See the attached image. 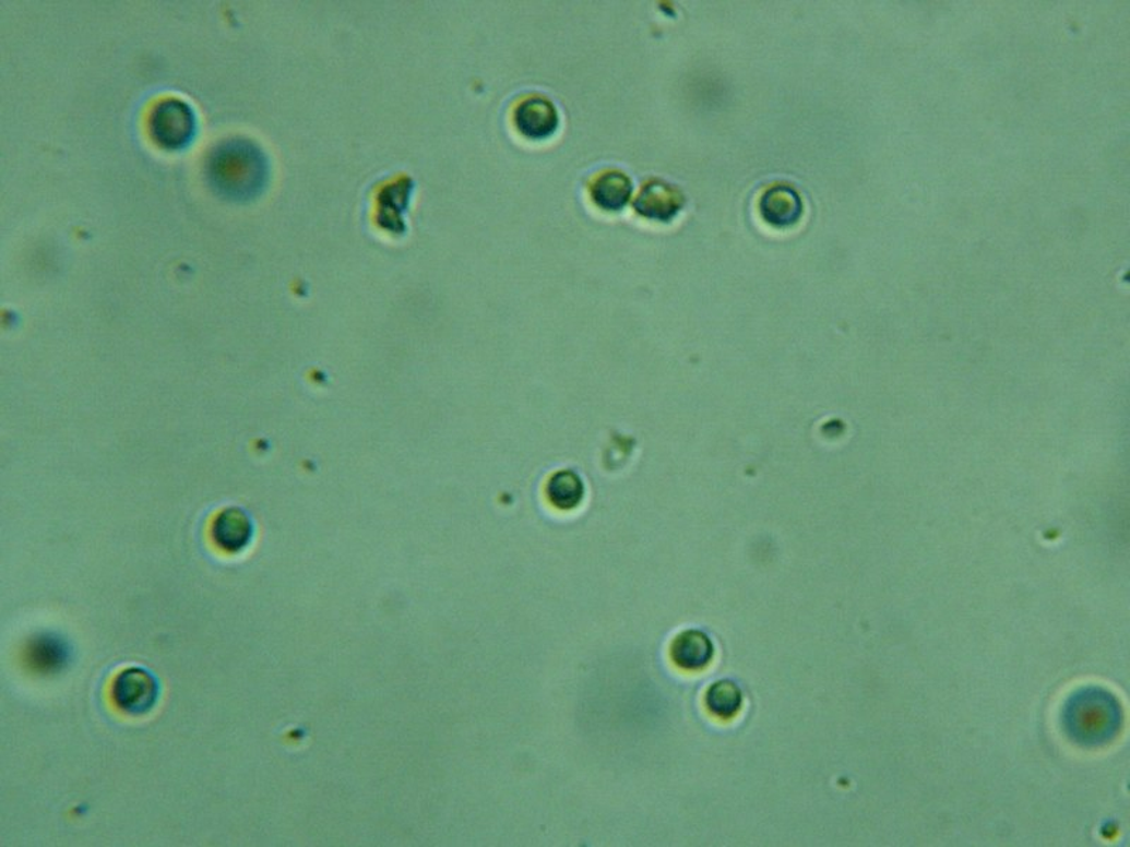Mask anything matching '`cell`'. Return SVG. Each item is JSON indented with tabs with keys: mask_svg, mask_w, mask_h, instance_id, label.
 I'll use <instances>...</instances> for the list:
<instances>
[{
	"mask_svg": "<svg viewBox=\"0 0 1130 847\" xmlns=\"http://www.w3.org/2000/svg\"><path fill=\"white\" fill-rule=\"evenodd\" d=\"M206 178L216 194L230 201L257 199L269 180V162L262 148L247 139H230L210 153Z\"/></svg>",
	"mask_w": 1130,
	"mask_h": 847,
	"instance_id": "obj_1",
	"label": "cell"
},
{
	"mask_svg": "<svg viewBox=\"0 0 1130 847\" xmlns=\"http://www.w3.org/2000/svg\"><path fill=\"white\" fill-rule=\"evenodd\" d=\"M153 141L167 151H181L194 139V110L185 100L167 98L155 106L148 119Z\"/></svg>",
	"mask_w": 1130,
	"mask_h": 847,
	"instance_id": "obj_2",
	"label": "cell"
},
{
	"mask_svg": "<svg viewBox=\"0 0 1130 847\" xmlns=\"http://www.w3.org/2000/svg\"><path fill=\"white\" fill-rule=\"evenodd\" d=\"M110 694L115 706L123 714L144 715L156 706L160 697V682L146 668L131 667L115 677Z\"/></svg>",
	"mask_w": 1130,
	"mask_h": 847,
	"instance_id": "obj_3",
	"label": "cell"
},
{
	"mask_svg": "<svg viewBox=\"0 0 1130 847\" xmlns=\"http://www.w3.org/2000/svg\"><path fill=\"white\" fill-rule=\"evenodd\" d=\"M518 132L531 141H546L560 127V115L556 105L546 96L532 95L524 98L513 112Z\"/></svg>",
	"mask_w": 1130,
	"mask_h": 847,
	"instance_id": "obj_4",
	"label": "cell"
},
{
	"mask_svg": "<svg viewBox=\"0 0 1130 847\" xmlns=\"http://www.w3.org/2000/svg\"><path fill=\"white\" fill-rule=\"evenodd\" d=\"M685 204L686 199L680 190L655 178L642 187L633 202V208L643 218L657 220V223H670Z\"/></svg>",
	"mask_w": 1130,
	"mask_h": 847,
	"instance_id": "obj_5",
	"label": "cell"
},
{
	"mask_svg": "<svg viewBox=\"0 0 1130 847\" xmlns=\"http://www.w3.org/2000/svg\"><path fill=\"white\" fill-rule=\"evenodd\" d=\"M802 211L805 205L800 194L786 184L769 187L759 201L762 219L773 228L785 229L795 226L801 219Z\"/></svg>",
	"mask_w": 1130,
	"mask_h": 847,
	"instance_id": "obj_6",
	"label": "cell"
},
{
	"mask_svg": "<svg viewBox=\"0 0 1130 847\" xmlns=\"http://www.w3.org/2000/svg\"><path fill=\"white\" fill-rule=\"evenodd\" d=\"M24 658L32 670L40 673H56L64 670L71 659V648L64 639L55 633L35 635L24 649Z\"/></svg>",
	"mask_w": 1130,
	"mask_h": 847,
	"instance_id": "obj_7",
	"label": "cell"
},
{
	"mask_svg": "<svg viewBox=\"0 0 1130 847\" xmlns=\"http://www.w3.org/2000/svg\"><path fill=\"white\" fill-rule=\"evenodd\" d=\"M715 647L710 635L702 630L689 629L676 635L670 647V657L685 671H701L713 661Z\"/></svg>",
	"mask_w": 1130,
	"mask_h": 847,
	"instance_id": "obj_8",
	"label": "cell"
},
{
	"mask_svg": "<svg viewBox=\"0 0 1130 847\" xmlns=\"http://www.w3.org/2000/svg\"><path fill=\"white\" fill-rule=\"evenodd\" d=\"M632 191L631 178L619 170L599 172L590 184V195L594 204L610 212L623 210L631 201Z\"/></svg>",
	"mask_w": 1130,
	"mask_h": 847,
	"instance_id": "obj_9",
	"label": "cell"
},
{
	"mask_svg": "<svg viewBox=\"0 0 1130 847\" xmlns=\"http://www.w3.org/2000/svg\"><path fill=\"white\" fill-rule=\"evenodd\" d=\"M253 524L239 509H226L215 518L213 538L216 547L226 552H239L249 546Z\"/></svg>",
	"mask_w": 1130,
	"mask_h": 847,
	"instance_id": "obj_10",
	"label": "cell"
},
{
	"mask_svg": "<svg viewBox=\"0 0 1130 847\" xmlns=\"http://www.w3.org/2000/svg\"><path fill=\"white\" fill-rule=\"evenodd\" d=\"M744 694L734 681H716L705 694V706L710 714L723 720L735 718L742 709Z\"/></svg>",
	"mask_w": 1130,
	"mask_h": 847,
	"instance_id": "obj_11",
	"label": "cell"
},
{
	"mask_svg": "<svg viewBox=\"0 0 1130 847\" xmlns=\"http://www.w3.org/2000/svg\"><path fill=\"white\" fill-rule=\"evenodd\" d=\"M547 496L552 506L570 510L579 506L584 496V485L572 472H559L547 485Z\"/></svg>",
	"mask_w": 1130,
	"mask_h": 847,
	"instance_id": "obj_12",
	"label": "cell"
},
{
	"mask_svg": "<svg viewBox=\"0 0 1130 847\" xmlns=\"http://www.w3.org/2000/svg\"><path fill=\"white\" fill-rule=\"evenodd\" d=\"M411 190L412 187L408 184L407 178H405V180L399 181L397 184L389 186L388 189L382 191L381 196H379L381 199L379 211L389 210L388 214L379 219V223L383 224L384 228L394 230V232L401 230L399 224L402 223V216L399 212L405 211Z\"/></svg>",
	"mask_w": 1130,
	"mask_h": 847,
	"instance_id": "obj_13",
	"label": "cell"
},
{
	"mask_svg": "<svg viewBox=\"0 0 1130 847\" xmlns=\"http://www.w3.org/2000/svg\"><path fill=\"white\" fill-rule=\"evenodd\" d=\"M1079 712H1077L1075 720L1079 724L1080 730L1089 731V733H1095V731L1104 730L1108 728L1113 715H1110L1107 702L1098 700H1090L1084 704L1079 705Z\"/></svg>",
	"mask_w": 1130,
	"mask_h": 847,
	"instance_id": "obj_14",
	"label": "cell"
}]
</instances>
